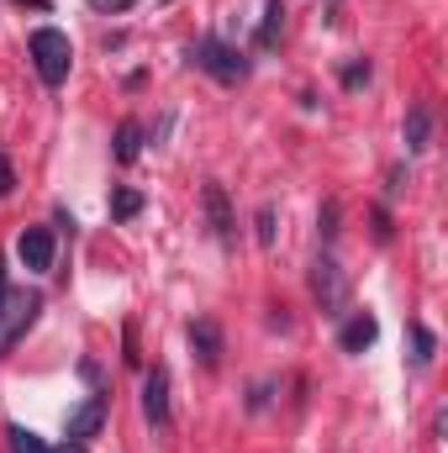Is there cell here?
<instances>
[{
  "mask_svg": "<svg viewBox=\"0 0 448 453\" xmlns=\"http://www.w3.org/2000/svg\"><path fill=\"white\" fill-rule=\"evenodd\" d=\"M53 453H85V443H64V449H53Z\"/></svg>",
  "mask_w": 448,
  "mask_h": 453,
  "instance_id": "obj_23",
  "label": "cell"
},
{
  "mask_svg": "<svg viewBox=\"0 0 448 453\" xmlns=\"http://www.w3.org/2000/svg\"><path fill=\"white\" fill-rule=\"evenodd\" d=\"M137 0H90V11H101V16H112V11H132Z\"/></svg>",
  "mask_w": 448,
  "mask_h": 453,
  "instance_id": "obj_20",
  "label": "cell"
},
{
  "mask_svg": "<svg viewBox=\"0 0 448 453\" xmlns=\"http://www.w3.org/2000/svg\"><path fill=\"white\" fill-rule=\"evenodd\" d=\"M27 58H32L37 80H42L48 90H58V85L69 80V69H74V42H69V32H58V27H37V32L27 37Z\"/></svg>",
  "mask_w": 448,
  "mask_h": 453,
  "instance_id": "obj_1",
  "label": "cell"
},
{
  "mask_svg": "<svg viewBox=\"0 0 448 453\" xmlns=\"http://www.w3.org/2000/svg\"><path fill=\"white\" fill-rule=\"evenodd\" d=\"M143 417L153 427H169V369L164 364H153L148 380H143Z\"/></svg>",
  "mask_w": 448,
  "mask_h": 453,
  "instance_id": "obj_7",
  "label": "cell"
},
{
  "mask_svg": "<svg viewBox=\"0 0 448 453\" xmlns=\"http://www.w3.org/2000/svg\"><path fill=\"white\" fill-rule=\"evenodd\" d=\"M37 311H42V296L27 290V285L11 290V285H5V269H0V358L27 338V327L37 322Z\"/></svg>",
  "mask_w": 448,
  "mask_h": 453,
  "instance_id": "obj_2",
  "label": "cell"
},
{
  "mask_svg": "<svg viewBox=\"0 0 448 453\" xmlns=\"http://www.w3.org/2000/svg\"><path fill=\"white\" fill-rule=\"evenodd\" d=\"M401 142H406V153H428V148H433V111H428V106H412V111H406Z\"/></svg>",
  "mask_w": 448,
  "mask_h": 453,
  "instance_id": "obj_11",
  "label": "cell"
},
{
  "mask_svg": "<svg viewBox=\"0 0 448 453\" xmlns=\"http://www.w3.org/2000/svg\"><path fill=\"white\" fill-rule=\"evenodd\" d=\"M433 353H438V338H433V327L412 322V364H417V369H428V364H433Z\"/></svg>",
  "mask_w": 448,
  "mask_h": 453,
  "instance_id": "obj_13",
  "label": "cell"
},
{
  "mask_svg": "<svg viewBox=\"0 0 448 453\" xmlns=\"http://www.w3.org/2000/svg\"><path fill=\"white\" fill-rule=\"evenodd\" d=\"M5 443H11V453H53L37 433H32V427H21V422H11V427H5Z\"/></svg>",
  "mask_w": 448,
  "mask_h": 453,
  "instance_id": "obj_15",
  "label": "cell"
},
{
  "mask_svg": "<svg viewBox=\"0 0 448 453\" xmlns=\"http://www.w3.org/2000/svg\"><path fill=\"white\" fill-rule=\"evenodd\" d=\"M253 237H259V248H274V237H280V206H274V201L259 206V217H253Z\"/></svg>",
  "mask_w": 448,
  "mask_h": 453,
  "instance_id": "obj_12",
  "label": "cell"
},
{
  "mask_svg": "<svg viewBox=\"0 0 448 453\" xmlns=\"http://www.w3.org/2000/svg\"><path fill=\"white\" fill-rule=\"evenodd\" d=\"M312 296H317L322 311L343 317V306H348V280H343V264H337L333 253H322V258L312 264Z\"/></svg>",
  "mask_w": 448,
  "mask_h": 453,
  "instance_id": "obj_4",
  "label": "cell"
},
{
  "mask_svg": "<svg viewBox=\"0 0 448 453\" xmlns=\"http://www.w3.org/2000/svg\"><path fill=\"white\" fill-rule=\"evenodd\" d=\"M16 190V174H11V158L0 153V196H11Z\"/></svg>",
  "mask_w": 448,
  "mask_h": 453,
  "instance_id": "obj_21",
  "label": "cell"
},
{
  "mask_svg": "<svg viewBox=\"0 0 448 453\" xmlns=\"http://www.w3.org/2000/svg\"><path fill=\"white\" fill-rule=\"evenodd\" d=\"M375 338H380L375 311H353V317L343 322V333H337V348H343V353H364V348H375Z\"/></svg>",
  "mask_w": 448,
  "mask_h": 453,
  "instance_id": "obj_8",
  "label": "cell"
},
{
  "mask_svg": "<svg viewBox=\"0 0 448 453\" xmlns=\"http://www.w3.org/2000/svg\"><path fill=\"white\" fill-rule=\"evenodd\" d=\"M280 27H285V5H280V0H269V5H264V21H259V48H274Z\"/></svg>",
  "mask_w": 448,
  "mask_h": 453,
  "instance_id": "obj_16",
  "label": "cell"
},
{
  "mask_svg": "<svg viewBox=\"0 0 448 453\" xmlns=\"http://www.w3.org/2000/svg\"><path fill=\"white\" fill-rule=\"evenodd\" d=\"M106 411H112V401H106V395H85V401L69 411V422H64L69 443H90V438L106 427Z\"/></svg>",
  "mask_w": 448,
  "mask_h": 453,
  "instance_id": "obj_5",
  "label": "cell"
},
{
  "mask_svg": "<svg viewBox=\"0 0 448 453\" xmlns=\"http://www.w3.org/2000/svg\"><path fill=\"white\" fill-rule=\"evenodd\" d=\"M369 74H375V69H369V58H353V64H343V74H337V80H343V90H359V85H369Z\"/></svg>",
  "mask_w": 448,
  "mask_h": 453,
  "instance_id": "obj_18",
  "label": "cell"
},
{
  "mask_svg": "<svg viewBox=\"0 0 448 453\" xmlns=\"http://www.w3.org/2000/svg\"><path fill=\"white\" fill-rule=\"evenodd\" d=\"M16 5H32V11H48V0H16Z\"/></svg>",
  "mask_w": 448,
  "mask_h": 453,
  "instance_id": "obj_22",
  "label": "cell"
},
{
  "mask_svg": "<svg viewBox=\"0 0 448 453\" xmlns=\"http://www.w3.org/2000/svg\"><path fill=\"white\" fill-rule=\"evenodd\" d=\"M317 232H322L328 242L337 237V201H328V206H322V217H317Z\"/></svg>",
  "mask_w": 448,
  "mask_h": 453,
  "instance_id": "obj_19",
  "label": "cell"
},
{
  "mask_svg": "<svg viewBox=\"0 0 448 453\" xmlns=\"http://www.w3.org/2000/svg\"><path fill=\"white\" fill-rule=\"evenodd\" d=\"M53 232L48 226H21V237H16V258L32 269V274H48L53 269Z\"/></svg>",
  "mask_w": 448,
  "mask_h": 453,
  "instance_id": "obj_6",
  "label": "cell"
},
{
  "mask_svg": "<svg viewBox=\"0 0 448 453\" xmlns=\"http://www.w3.org/2000/svg\"><path fill=\"white\" fill-rule=\"evenodd\" d=\"M201 201H206V217H212V232H217V242H232L237 237V217H232V206H227V190L212 180L206 190H201Z\"/></svg>",
  "mask_w": 448,
  "mask_h": 453,
  "instance_id": "obj_9",
  "label": "cell"
},
{
  "mask_svg": "<svg viewBox=\"0 0 448 453\" xmlns=\"http://www.w3.org/2000/svg\"><path fill=\"white\" fill-rule=\"evenodd\" d=\"M137 153H143V127H137V121H121V127H116V158L132 164Z\"/></svg>",
  "mask_w": 448,
  "mask_h": 453,
  "instance_id": "obj_14",
  "label": "cell"
},
{
  "mask_svg": "<svg viewBox=\"0 0 448 453\" xmlns=\"http://www.w3.org/2000/svg\"><path fill=\"white\" fill-rule=\"evenodd\" d=\"M190 64H196L201 74H212L217 85H243V80H248L243 48H232V42H222V37H201V42L190 48Z\"/></svg>",
  "mask_w": 448,
  "mask_h": 453,
  "instance_id": "obj_3",
  "label": "cell"
},
{
  "mask_svg": "<svg viewBox=\"0 0 448 453\" xmlns=\"http://www.w3.org/2000/svg\"><path fill=\"white\" fill-rule=\"evenodd\" d=\"M137 211H143V196H137V190H127V185L112 190V217H116V222H132Z\"/></svg>",
  "mask_w": 448,
  "mask_h": 453,
  "instance_id": "obj_17",
  "label": "cell"
},
{
  "mask_svg": "<svg viewBox=\"0 0 448 453\" xmlns=\"http://www.w3.org/2000/svg\"><path fill=\"white\" fill-rule=\"evenodd\" d=\"M190 348H196V358H201L206 369H217V364H222V327H217L212 317H196V322H190Z\"/></svg>",
  "mask_w": 448,
  "mask_h": 453,
  "instance_id": "obj_10",
  "label": "cell"
}]
</instances>
